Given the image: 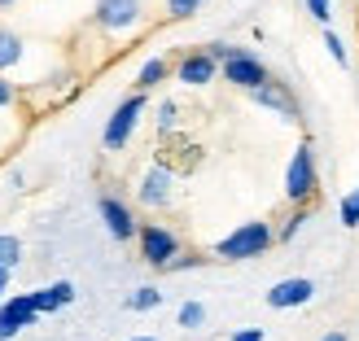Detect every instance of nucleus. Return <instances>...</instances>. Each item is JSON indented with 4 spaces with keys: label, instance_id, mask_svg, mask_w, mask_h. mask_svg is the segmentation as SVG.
Listing matches in <instances>:
<instances>
[{
    "label": "nucleus",
    "instance_id": "nucleus-1",
    "mask_svg": "<svg viewBox=\"0 0 359 341\" xmlns=\"http://www.w3.org/2000/svg\"><path fill=\"white\" fill-rule=\"evenodd\" d=\"M276 245V228L272 223H241V228H232L228 237L215 245V258H224V263H245V258H263L267 249Z\"/></svg>",
    "mask_w": 359,
    "mask_h": 341
},
{
    "label": "nucleus",
    "instance_id": "nucleus-2",
    "mask_svg": "<svg viewBox=\"0 0 359 341\" xmlns=\"http://www.w3.org/2000/svg\"><path fill=\"white\" fill-rule=\"evenodd\" d=\"M320 193V175H316V153L311 145L302 140L290 158V171H285V202L290 206H311Z\"/></svg>",
    "mask_w": 359,
    "mask_h": 341
},
{
    "label": "nucleus",
    "instance_id": "nucleus-3",
    "mask_svg": "<svg viewBox=\"0 0 359 341\" xmlns=\"http://www.w3.org/2000/svg\"><path fill=\"white\" fill-rule=\"evenodd\" d=\"M140 114H145V92L136 88L132 97H123V101H118V110L110 114V123H105V136H101V140H105V149H110V153H118L123 145H128V136L136 132Z\"/></svg>",
    "mask_w": 359,
    "mask_h": 341
},
{
    "label": "nucleus",
    "instance_id": "nucleus-4",
    "mask_svg": "<svg viewBox=\"0 0 359 341\" xmlns=\"http://www.w3.org/2000/svg\"><path fill=\"white\" fill-rule=\"evenodd\" d=\"M224 79H228L232 88H241V92H255V88H263L272 75H267V66H263L250 48H232V57L224 62Z\"/></svg>",
    "mask_w": 359,
    "mask_h": 341
},
{
    "label": "nucleus",
    "instance_id": "nucleus-5",
    "mask_svg": "<svg viewBox=\"0 0 359 341\" xmlns=\"http://www.w3.org/2000/svg\"><path fill=\"white\" fill-rule=\"evenodd\" d=\"M136 241H140V258H145L149 267H167V263L180 254V241H175V232H167L163 223H140Z\"/></svg>",
    "mask_w": 359,
    "mask_h": 341
},
{
    "label": "nucleus",
    "instance_id": "nucleus-6",
    "mask_svg": "<svg viewBox=\"0 0 359 341\" xmlns=\"http://www.w3.org/2000/svg\"><path fill=\"white\" fill-rule=\"evenodd\" d=\"M93 22H97L101 31H114V35L132 31V27L140 22V0H97Z\"/></svg>",
    "mask_w": 359,
    "mask_h": 341
},
{
    "label": "nucleus",
    "instance_id": "nucleus-7",
    "mask_svg": "<svg viewBox=\"0 0 359 341\" xmlns=\"http://www.w3.org/2000/svg\"><path fill=\"white\" fill-rule=\"evenodd\" d=\"M311 293H316V284H311L307 276H290V280H280V284H272V289H267V307H272V311L307 307Z\"/></svg>",
    "mask_w": 359,
    "mask_h": 341
},
{
    "label": "nucleus",
    "instance_id": "nucleus-8",
    "mask_svg": "<svg viewBox=\"0 0 359 341\" xmlns=\"http://www.w3.org/2000/svg\"><path fill=\"white\" fill-rule=\"evenodd\" d=\"M215 70H219V62H215L206 48H193V53H184V57H180L175 79L189 83V88H206V83L215 79Z\"/></svg>",
    "mask_w": 359,
    "mask_h": 341
},
{
    "label": "nucleus",
    "instance_id": "nucleus-9",
    "mask_svg": "<svg viewBox=\"0 0 359 341\" xmlns=\"http://www.w3.org/2000/svg\"><path fill=\"white\" fill-rule=\"evenodd\" d=\"M101 219H105V228H110V237H114V241H132L136 232H140L136 214L123 206L118 197H101Z\"/></svg>",
    "mask_w": 359,
    "mask_h": 341
},
{
    "label": "nucleus",
    "instance_id": "nucleus-10",
    "mask_svg": "<svg viewBox=\"0 0 359 341\" xmlns=\"http://www.w3.org/2000/svg\"><path fill=\"white\" fill-rule=\"evenodd\" d=\"M250 97H255L259 105H267V110H276L280 118H298V101H294V92H290V88H285V83H276V79H267L263 88H255V92H250Z\"/></svg>",
    "mask_w": 359,
    "mask_h": 341
},
{
    "label": "nucleus",
    "instance_id": "nucleus-11",
    "mask_svg": "<svg viewBox=\"0 0 359 341\" xmlns=\"http://www.w3.org/2000/svg\"><path fill=\"white\" fill-rule=\"evenodd\" d=\"M140 202L154 206V210L171 202V167L158 162V167H149V171H145V179H140Z\"/></svg>",
    "mask_w": 359,
    "mask_h": 341
},
{
    "label": "nucleus",
    "instance_id": "nucleus-12",
    "mask_svg": "<svg viewBox=\"0 0 359 341\" xmlns=\"http://www.w3.org/2000/svg\"><path fill=\"white\" fill-rule=\"evenodd\" d=\"M31 298H35V307H40V315H48V311H62V307H70V302H75V284H70V280H57V284L35 289Z\"/></svg>",
    "mask_w": 359,
    "mask_h": 341
},
{
    "label": "nucleus",
    "instance_id": "nucleus-13",
    "mask_svg": "<svg viewBox=\"0 0 359 341\" xmlns=\"http://www.w3.org/2000/svg\"><path fill=\"white\" fill-rule=\"evenodd\" d=\"M0 311H5L9 319H18L22 328H31L35 319H40V307H35V298H31V293H13L9 302H0Z\"/></svg>",
    "mask_w": 359,
    "mask_h": 341
},
{
    "label": "nucleus",
    "instance_id": "nucleus-14",
    "mask_svg": "<svg viewBox=\"0 0 359 341\" xmlns=\"http://www.w3.org/2000/svg\"><path fill=\"white\" fill-rule=\"evenodd\" d=\"M167 75H171V62H167V57H154V62H145V66H140L136 88H140V92H149V88H158V83H163Z\"/></svg>",
    "mask_w": 359,
    "mask_h": 341
},
{
    "label": "nucleus",
    "instance_id": "nucleus-15",
    "mask_svg": "<svg viewBox=\"0 0 359 341\" xmlns=\"http://www.w3.org/2000/svg\"><path fill=\"white\" fill-rule=\"evenodd\" d=\"M18 62H22V40H18L13 31L0 27V70H9V66H18Z\"/></svg>",
    "mask_w": 359,
    "mask_h": 341
},
{
    "label": "nucleus",
    "instance_id": "nucleus-16",
    "mask_svg": "<svg viewBox=\"0 0 359 341\" xmlns=\"http://www.w3.org/2000/svg\"><path fill=\"white\" fill-rule=\"evenodd\" d=\"M307 214H311V206H294V210H290V219L276 228V241H294V237H298V228L307 223Z\"/></svg>",
    "mask_w": 359,
    "mask_h": 341
},
{
    "label": "nucleus",
    "instance_id": "nucleus-17",
    "mask_svg": "<svg viewBox=\"0 0 359 341\" xmlns=\"http://www.w3.org/2000/svg\"><path fill=\"white\" fill-rule=\"evenodd\" d=\"M18 263H22V241L9 237V232H0V267H9V272H13Z\"/></svg>",
    "mask_w": 359,
    "mask_h": 341
},
{
    "label": "nucleus",
    "instance_id": "nucleus-18",
    "mask_svg": "<svg viewBox=\"0 0 359 341\" xmlns=\"http://www.w3.org/2000/svg\"><path fill=\"white\" fill-rule=\"evenodd\" d=\"M158 302H163V293H158L154 284H145V289H136V293L128 298V311H154Z\"/></svg>",
    "mask_w": 359,
    "mask_h": 341
},
{
    "label": "nucleus",
    "instance_id": "nucleus-19",
    "mask_svg": "<svg viewBox=\"0 0 359 341\" xmlns=\"http://www.w3.org/2000/svg\"><path fill=\"white\" fill-rule=\"evenodd\" d=\"M202 319H206L202 302H184V307H180V324H184V328H202Z\"/></svg>",
    "mask_w": 359,
    "mask_h": 341
},
{
    "label": "nucleus",
    "instance_id": "nucleus-20",
    "mask_svg": "<svg viewBox=\"0 0 359 341\" xmlns=\"http://www.w3.org/2000/svg\"><path fill=\"white\" fill-rule=\"evenodd\" d=\"M342 228H359V188L342 197Z\"/></svg>",
    "mask_w": 359,
    "mask_h": 341
},
{
    "label": "nucleus",
    "instance_id": "nucleus-21",
    "mask_svg": "<svg viewBox=\"0 0 359 341\" xmlns=\"http://www.w3.org/2000/svg\"><path fill=\"white\" fill-rule=\"evenodd\" d=\"M197 9H202V0H167V13L171 18H193Z\"/></svg>",
    "mask_w": 359,
    "mask_h": 341
},
{
    "label": "nucleus",
    "instance_id": "nucleus-22",
    "mask_svg": "<svg viewBox=\"0 0 359 341\" xmlns=\"http://www.w3.org/2000/svg\"><path fill=\"white\" fill-rule=\"evenodd\" d=\"M202 263H206V258H202V254H193V249H189V254H175V258L163 267V272H184V267H202Z\"/></svg>",
    "mask_w": 359,
    "mask_h": 341
},
{
    "label": "nucleus",
    "instance_id": "nucleus-23",
    "mask_svg": "<svg viewBox=\"0 0 359 341\" xmlns=\"http://www.w3.org/2000/svg\"><path fill=\"white\" fill-rule=\"evenodd\" d=\"M325 48L333 53V62H337V66H346V48H342V40H337L333 31H325Z\"/></svg>",
    "mask_w": 359,
    "mask_h": 341
},
{
    "label": "nucleus",
    "instance_id": "nucleus-24",
    "mask_svg": "<svg viewBox=\"0 0 359 341\" xmlns=\"http://www.w3.org/2000/svg\"><path fill=\"white\" fill-rule=\"evenodd\" d=\"M18 333H22V324H18V319H9L5 311H0V341H13Z\"/></svg>",
    "mask_w": 359,
    "mask_h": 341
},
{
    "label": "nucleus",
    "instance_id": "nucleus-25",
    "mask_svg": "<svg viewBox=\"0 0 359 341\" xmlns=\"http://www.w3.org/2000/svg\"><path fill=\"white\" fill-rule=\"evenodd\" d=\"M158 127H163V132L175 127V105H171V101H163V110H158Z\"/></svg>",
    "mask_w": 359,
    "mask_h": 341
},
{
    "label": "nucleus",
    "instance_id": "nucleus-26",
    "mask_svg": "<svg viewBox=\"0 0 359 341\" xmlns=\"http://www.w3.org/2000/svg\"><path fill=\"white\" fill-rule=\"evenodd\" d=\"M307 13L316 22H329V0H307Z\"/></svg>",
    "mask_w": 359,
    "mask_h": 341
},
{
    "label": "nucleus",
    "instance_id": "nucleus-27",
    "mask_svg": "<svg viewBox=\"0 0 359 341\" xmlns=\"http://www.w3.org/2000/svg\"><path fill=\"white\" fill-rule=\"evenodd\" d=\"M9 105H13V83L0 75V110H9Z\"/></svg>",
    "mask_w": 359,
    "mask_h": 341
},
{
    "label": "nucleus",
    "instance_id": "nucleus-28",
    "mask_svg": "<svg viewBox=\"0 0 359 341\" xmlns=\"http://www.w3.org/2000/svg\"><path fill=\"white\" fill-rule=\"evenodd\" d=\"M232 341H263V328H241V333H232Z\"/></svg>",
    "mask_w": 359,
    "mask_h": 341
},
{
    "label": "nucleus",
    "instance_id": "nucleus-29",
    "mask_svg": "<svg viewBox=\"0 0 359 341\" xmlns=\"http://www.w3.org/2000/svg\"><path fill=\"white\" fill-rule=\"evenodd\" d=\"M9 289V267H0V293Z\"/></svg>",
    "mask_w": 359,
    "mask_h": 341
},
{
    "label": "nucleus",
    "instance_id": "nucleus-30",
    "mask_svg": "<svg viewBox=\"0 0 359 341\" xmlns=\"http://www.w3.org/2000/svg\"><path fill=\"white\" fill-rule=\"evenodd\" d=\"M320 341H346V333H325Z\"/></svg>",
    "mask_w": 359,
    "mask_h": 341
},
{
    "label": "nucleus",
    "instance_id": "nucleus-31",
    "mask_svg": "<svg viewBox=\"0 0 359 341\" xmlns=\"http://www.w3.org/2000/svg\"><path fill=\"white\" fill-rule=\"evenodd\" d=\"M132 341H154V337H132Z\"/></svg>",
    "mask_w": 359,
    "mask_h": 341
},
{
    "label": "nucleus",
    "instance_id": "nucleus-32",
    "mask_svg": "<svg viewBox=\"0 0 359 341\" xmlns=\"http://www.w3.org/2000/svg\"><path fill=\"white\" fill-rule=\"evenodd\" d=\"M5 5H13V0H0V9H5Z\"/></svg>",
    "mask_w": 359,
    "mask_h": 341
}]
</instances>
